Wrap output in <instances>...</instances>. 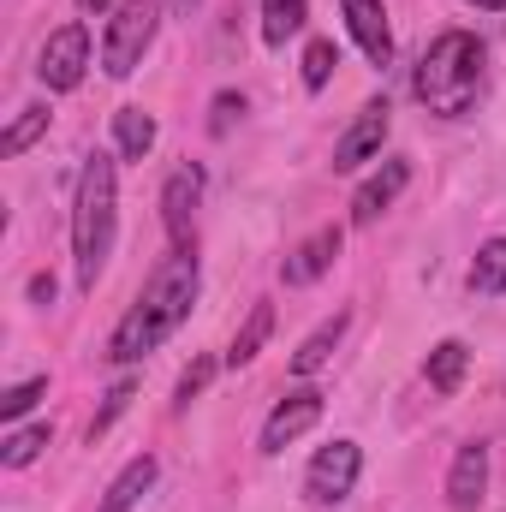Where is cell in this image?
<instances>
[{"instance_id":"obj_29","label":"cell","mask_w":506,"mask_h":512,"mask_svg":"<svg viewBox=\"0 0 506 512\" xmlns=\"http://www.w3.org/2000/svg\"><path fill=\"white\" fill-rule=\"evenodd\" d=\"M78 6H84V12H108L114 0H78Z\"/></svg>"},{"instance_id":"obj_31","label":"cell","mask_w":506,"mask_h":512,"mask_svg":"<svg viewBox=\"0 0 506 512\" xmlns=\"http://www.w3.org/2000/svg\"><path fill=\"white\" fill-rule=\"evenodd\" d=\"M179 6H197V0H179Z\"/></svg>"},{"instance_id":"obj_3","label":"cell","mask_w":506,"mask_h":512,"mask_svg":"<svg viewBox=\"0 0 506 512\" xmlns=\"http://www.w3.org/2000/svg\"><path fill=\"white\" fill-rule=\"evenodd\" d=\"M120 203V179H114V161L96 149L78 173V203H72V256H78V286L90 292L108 268V251H114V209Z\"/></svg>"},{"instance_id":"obj_27","label":"cell","mask_w":506,"mask_h":512,"mask_svg":"<svg viewBox=\"0 0 506 512\" xmlns=\"http://www.w3.org/2000/svg\"><path fill=\"white\" fill-rule=\"evenodd\" d=\"M239 114H245V96H239V90H221V96L209 102V131H215V137H227Z\"/></svg>"},{"instance_id":"obj_10","label":"cell","mask_w":506,"mask_h":512,"mask_svg":"<svg viewBox=\"0 0 506 512\" xmlns=\"http://www.w3.org/2000/svg\"><path fill=\"white\" fill-rule=\"evenodd\" d=\"M340 245H346V233H340V227H316V233H310L298 251L280 262V280H286V286H316V280L334 268Z\"/></svg>"},{"instance_id":"obj_22","label":"cell","mask_w":506,"mask_h":512,"mask_svg":"<svg viewBox=\"0 0 506 512\" xmlns=\"http://www.w3.org/2000/svg\"><path fill=\"white\" fill-rule=\"evenodd\" d=\"M42 131H48V108H18V120L6 126V137H0V155H6V161H12V155H24Z\"/></svg>"},{"instance_id":"obj_4","label":"cell","mask_w":506,"mask_h":512,"mask_svg":"<svg viewBox=\"0 0 506 512\" xmlns=\"http://www.w3.org/2000/svg\"><path fill=\"white\" fill-rule=\"evenodd\" d=\"M155 24H161V6L155 0H120L114 6V18L102 30V72L108 78H131L137 72V60L155 42Z\"/></svg>"},{"instance_id":"obj_11","label":"cell","mask_w":506,"mask_h":512,"mask_svg":"<svg viewBox=\"0 0 506 512\" xmlns=\"http://www.w3.org/2000/svg\"><path fill=\"white\" fill-rule=\"evenodd\" d=\"M346 30H352V42L364 48L370 66L393 60V30H387V6L381 0H346Z\"/></svg>"},{"instance_id":"obj_9","label":"cell","mask_w":506,"mask_h":512,"mask_svg":"<svg viewBox=\"0 0 506 512\" xmlns=\"http://www.w3.org/2000/svg\"><path fill=\"white\" fill-rule=\"evenodd\" d=\"M203 203V173L197 167H179L167 185H161V227L173 239V251H191V215Z\"/></svg>"},{"instance_id":"obj_24","label":"cell","mask_w":506,"mask_h":512,"mask_svg":"<svg viewBox=\"0 0 506 512\" xmlns=\"http://www.w3.org/2000/svg\"><path fill=\"white\" fill-rule=\"evenodd\" d=\"M131 399H137V382H114L108 387V399H102V411H96V417H90V447H96V441H102V435H108V429H114V417H126V405Z\"/></svg>"},{"instance_id":"obj_16","label":"cell","mask_w":506,"mask_h":512,"mask_svg":"<svg viewBox=\"0 0 506 512\" xmlns=\"http://www.w3.org/2000/svg\"><path fill=\"white\" fill-rule=\"evenodd\" d=\"M465 364H471V346H465V340H441V346L429 352L423 376H429V387H435V393H459V382H465Z\"/></svg>"},{"instance_id":"obj_7","label":"cell","mask_w":506,"mask_h":512,"mask_svg":"<svg viewBox=\"0 0 506 512\" xmlns=\"http://www.w3.org/2000/svg\"><path fill=\"white\" fill-rule=\"evenodd\" d=\"M387 126H393L387 102H364V108H358V120L340 131V143H334V173H352V167L376 161L381 143H387Z\"/></svg>"},{"instance_id":"obj_26","label":"cell","mask_w":506,"mask_h":512,"mask_svg":"<svg viewBox=\"0 0 506 512\" xmlns=\"http://www.w3.org/2000/svg\"><path fill=\"white\" fill-rule=\"evenodd\" d=\"M209 382H215V358H191V370L179 376V393H173V411H191V399Z\"/></svg>"},{"instance_id":"obj_5","label":"cell","mask_w":506,"mask_h":512,"mask_svg":"<svg viewBox=\"0 0 506 512\" xmlns=\"http://www.w3.org/2000/svg\"><path fill=\"white\" fill-rule=\"evenodd\" d=\"M84 66H90V30H84V24H60V30L42 42V54H36V78H42L54 96L78 90V84H84Z\"/></svg>"},{"instance_id":"obj_17","label":"cell","mask_w":506,"mask_h":512,"mask_svg":"<svg viewBox=\"0 0 506 512\" xmlns=\"http://www.w3.org/2000/svg\"><path fill=\"white\" fill-rule=\"evenodd\" d=\"M310 18V0H262V42L286 48V36H298Z\"/></svg>"},{"instance_id":"obj_19","label":"cell","mask_w":506,"mask_h":512,"mask_svg":"<svg viewBox=\"0 0 506 512\" xmlns=\"http://www.w3.org/2000/svg\"><path fill=\"white\" fill-rule=\"evenodd\" d=\"M268 334H274V304H251L245 328L233 334V352H227V364H233V370H239V364H251L256 352L268 346Z\"/></svg>"},{"instance_id":"obj_6","label":"cell","mask_w":506,"mask_h":512,"mask_svg":"<svg viewBox=\"0 0 506 512\" xmlns=\"http://www.w3.org/2000/svg\"><path fill=\"white\" fill-rule=\"evenodd\" d=\"M358 471H364V453H358V441H334V447H322V453L310 459L304 501H316V507H334V501H346V495L358 489Z\"/></svg>"},{"instance_id":"obj_13","label":"cell","mask_w":506,"mask_h":512,"mask_svg":"<svg viewBox=\"0 0 506 512\" xmlns=\"http://www.w3.org/2000/svg\"><path fill=\"white\" fill-rule=\"evenodd\" d=\"M405 185H411V161L387 155L376 179H364V185H358V197H352V221H358V227H370V221H376V215L399 197V191H405Z\"/></svg>"},{"instance_id":"obj_28","label":"cell","mask_w":506,"mask_h":512,"mask_svg":"<svg viewBox=\"0 0 506 512\" xmlns=\"http://www.w3.org/2000/svg\"><path fill=\"white\" fill-rule=\"evenodd\" d=\"M30 298H36V304H54V274H36V280H30Z\"/></svg>"},{"instance_id":"obj_21","label":"cell","mask_w":506,"mask_h":512,"mask_svg":"<svg viewBox=\"0 0 506 512\" xmlns=\"http://www.w3.org/2000/svg\"><path fill=\"white\" fill-rule=\"evenodd\" d=\"M48 441H54V423H30V429H12V435L0 441V465H6V471H24V465H30V459H36Z\"/></svg>"},{"instance_id":"obj_14","label":"cell","mask_w":506,"mask_h":512,"mask_svg":"<svg viewBox=\"0 0 506 512\" xmlns=\"http://www.w3.org/2000/svg\"><path fill=\"white\" fill-rule=\"evenodd\" d=\"M155 477H161V465H155V453H137V459H131L126 471L114 477V489H108V501H102L96 512H131L137 501H143V495H149V489H155Z\"/></svg>"},{"instance_id":"obj_12","label":"cell","mask_w":506,"mask_h":512,"mask_svg":"<svg viewBox=\"0 0 506 512\" xmlns=\"http://www.w3.org/2000/svg\"><path fill=\"white\" fill-rule=\"evenodd\" d=\"M483 489H489V447L465 441L459 459H453V477H447V501H453V512H477Z\"/></svg>"},{"instance_id":"obj_18","label":"cell","mask_w":506,"mask_h":512,"mask_svg":"<svg viewBox=\"0 0 506 512\" xmlns=\"http://www.w3.org/2000/svg\"><path fill=\"white\" fill-rule=\"evenodd\" d=\"M114 143H120L126 161H143V155L155 149V114H143V108H120V114H114Z\"/></svg>"},{"instance_id":"obj_20","label":"cell","mask_w":506,"mask_h":512,"mask_svg":"<svg viewBox=\"0 0 506 512\" xmlns=\"http://www.w3.org/2000/svg\"><path fill=\"white\" fill-rule=\"evenodd\" d=\"M471 292L477 298H501L506 292V239H489L471 262Z\"/></svg>"},{"instance_id":"obj_15","label":"cell","mask_w":506,"mask_h":512,"mask_svg":"<svg viewBox=\"0 0 506 512\" xmlns=\"http://www.w3.org/2000/svg\"><path fill=\"white\" fill-rule=\"evenodd\" d=\"M346 322H352V316H346V310H334V316H328V322H322V328H316V334L298 346V352H292V376H316V370L334 358V346H340Z\"/></svg>"},{"instance_id":"obj_25","label":"cell","mask_w":506,"mask_h":512,"mask_svg":"<svg viewBox=\"0 0 506 512\" xmlns=\"http://www.w3.org/2000/svg\"><path fill=\"white\" fill-rule=\"evenodd\" d=\"M42 393H48V376H30V382L6 387V393H0V423H18V417H24Z\"/></svg>"},{"instance_id":"obj_2","label":"cell","mask_w":506,"mask_h":512,"mask_svg":"<svg viewBox=\"0 0 506 512\" xmlns=\"http://www.w3.org/2000/svg\"><path fill=\"white\" fill-rule=\"evenodd\" d=\"M411 90H417V102H423L429 114L459 120V114L477 102V90H483V42H477L471 30L435 36V42L423 48V60H417Z\"/></svg>"},{"instance_id":"obj_23","label":"cell","mask_w":506,"mask_h":512,"mask_svg":"<svg viewBox=\"0 0 506 512\" xmlns=\"http://www.w3.org/2000/svg\"><path fill=\"white\" fill-rule=\"evenodd\" d=\"M334 66H340V48H334L328 36H316V42L304 48V90H328Z\"/></svg>"},{"instance_id":"obj_8","label":"cell","mask_w":506,"mask_h":512,"mask_svg":"<svg viewBox=\"0 0 506 512\" xmlns=\"http://www.w3.org/2000/svg\"><path fill=\"white\" fill-rule=\"evenodd\" d=\"M322 393L316 387H298V393H286L274 411H268V423H262V453H286V441H298L304 429H316L322 423Z\"/></svg>"},{"instance_id":"obj_1","label":"cell","mask_w":506,"mask_h":512,"mask_svg":"<svg viewBox=\"0 0 506 512\" xmlns=\"http://www.w3.org/2000/svg\"><path fill=\"white\" fill-rule=\"evenodd\" d=\"M191 304H197V256L167 251L155 262V274L143 280V292H137V304L126 310V322L114 328L108 364H137V358H149V352L191 316Z\"/></svg>"},{"instance_id":"obj_30","label":"cell","mask_w":506,"mask_h":512,"mask_svg":"<svg viewBox=\"0 0 506 512\" xmlns=\"http://www.w3.org/2000/svg\"><path fill=\"white\" fill-rule=\"evenodd\" d=\"M471 6H483V12H506V0H471Z\"/></svg>"}]
</instances>
